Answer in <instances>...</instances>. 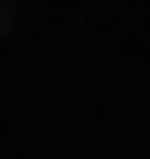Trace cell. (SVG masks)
<instances>
[]
</instances>
